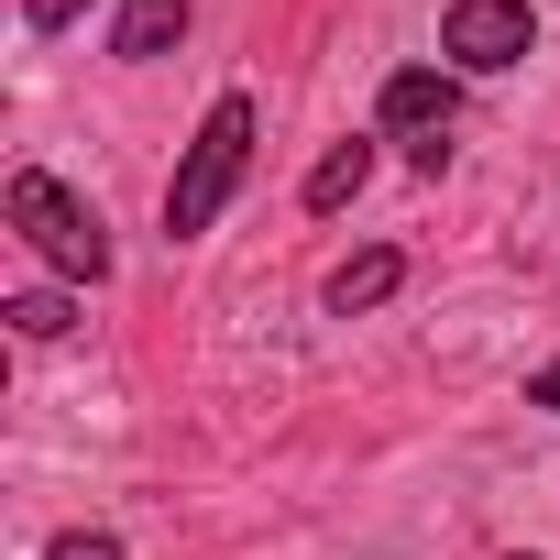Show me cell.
<instances>
[{"label":"cell","instance_id":"6da1fadb","mask_svg":"<svg viewBox=\"0 0 560 560\" xmlns=\"http://www.w3.org/2000/svg\"><path fill=\"white\" fill-rule=\"evenodd\" d=\"M242 165H253V100L231 89V100H209V121H198V143H187V165H176V187H165V242H198V231L231 209Z\"/></svg>","mask_w":560,"mask_h":560},{"label":"cell","instance_id":"7a4b0ae2","mask_svg":"<svg viewBox=\"0 0 560 560\" xmlns=\"http://www.w3.org/2000/svg\"><path fill=\"white\" fill-rule=\"evenodd\" d=\"M12 231L67 275V287H100V275H110V231H100V209H89L78 187H56V176H12Z\"/></svg>","mask_w":560,"mask_h":560},{"label":"cell","instance_id":"3957f363","mask_svg":"<svg viewBox=\"0 0 560 560\" xmlns=\"http://www.w3.org/2000/svg\"><path fill=\"white\" fill-rule=\"evenodd\" d=\"M527 45H538L527 0H451V12H440V56H451L462 78H494V67H516Z\"/></svg>","mask_w":560,"mask_h":560},{"label":"cell","instance_id":"277c9868","mask_svg":"<svg viewBox=\"0 0 560 560\" xmlns=\"http://www.w3.org/2000/svg\"><path fill=\"white\" fill-rule=\"evenodd\" d=\"M451 110H462V89L440 78V67H396L385 78V100H374V121L385 132H407V154L440 176V154H451Z\"/></svg>","mask_w":560,"mask_h":560},{"label":"cell","instance_id":"5b68a950","mask_svg":"<svg viewBox=\"0 0 560 560\" xmlns=\"http://www.w3.org/2000/svg\"><path fill=\"white\" fill-rule=\"evenodd\" d=\"M396 287H407V253H385V242H374V253H352V264L330 275V308L352 319V308H385Z\"/></svg>","mask_w":560,"mask_h":560},{"label":"cell","instance_id":"8992f818","mask_svg":"<svg viewBox=\"0 0 560 560\" xmlns=\"http://www.w3.org/2000/svg\"><path fill=\"white\" fill-rule=\"evenodd\" d=\"M176 34H187V0H121V34H110V56L154 67V56H165Z\"/></svg>","mask_w":560,"mask_h":560},{"label":"cell","instance_id":"52a82bcc","mask_svg":"<svg viewBox=\"0 0 560 560\" xmlns=\"http://www.w3.org/2000/svg\"><path fill=\"white\" fill-rule=\"evenodd\" d=\"M363 176H374V143H330V154L308 165V209H341Z\"/></svg>","mask_w":560,"mask_h":560},{"label":"cell","instance_id":"ba28073f","mask_svg":"<svg viewBox=\"0 0 560 560\" xmlns=\"http://www.w3.org/2000/svg\"><path fill=\"white\" fill-rule=\"evenodd\" d=\"M0 319H12L23 341H67V319H78V308H67L56 287H34V298H12V308H0Z\"/></svg>","mask_w":560,"mask_h":560},{"label":"cell","instance_id":"9c48e42d","mask_svg":"<svg viewBox=\"0 0 560 560\" xmlns=\"http://www.w3.org/2000/svg\"><path fill=\"white\" fill-rule=\"evenodd\" d=\"M45 560H121V538H110V527H67Z\"/></svg>","mask_w":560,"mask_h":560},{"label":"cell","instance_id":"30bf717a","mask_svg":"<svg viewBox=\"0 0 560 560\" xmlns=\"http://www.w3.org/2000/svg\"><path fill=\"white\" fill-rule=\"evenodd\" d=\"M78 12H89V0H23V23H34V34H67Z\"/></svg>","mask_w":560,"mask_h":560},{"label":"cell","instance_id":"8fae6325","mask_svg":"<svg viewBox=\"0 0 560 560\" xmlns=\"http://www.w3.org/2000/svg\"><path fill=\"white\" fill-rule=\"evenodd\" d=\"M527 396H538V407H560V363H549V374H538V385H527Z\"/></svg>","mask_w":560,"mask_h":560}]
</instances>
